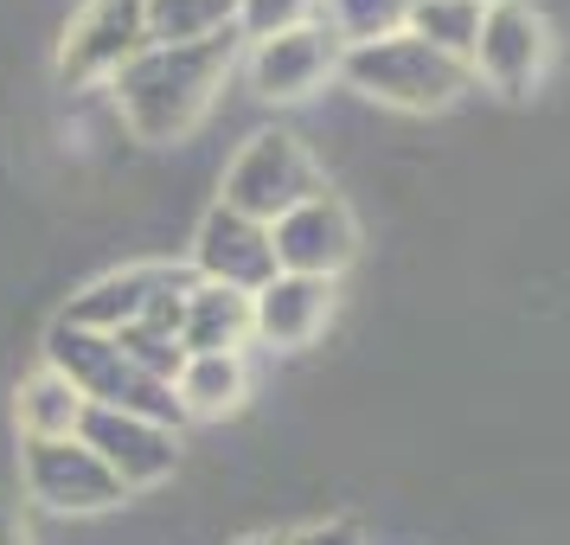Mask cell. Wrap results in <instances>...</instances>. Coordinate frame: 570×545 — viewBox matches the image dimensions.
<instances>
[{"label": "cell", "instance_id": "20", "mask_svg": "<svg viewBox=\"0 0 570 545\" xmlns=\"http://www.w3.org/2000/svg\"><path fill=\"white\" fill-rule=\"evenodd\" d=\"M327 0H237V39L244 46H263L276 32H295V27H314Z\"/></svg>", "mask_w": 570, "mask_h": 545}, {"label": "cell", "instance_id": "2", "mask_svg": "<svg viewBox=\"0 0 570 545\" xmlns=\"http://www.w3.org/2000/svg\"><path fill=\"white\" fill-rule=\"evenodd\" d=\"M340 84L365 104L397 109V116H436L474 84V71L462 58L436 52L430 39L397 32V39H379V46H346L340 52Z\"/></svg>", "mask_w": 570, "mask_h": 545}, {"label": "cell", "instance_id": "8", "mask_svg": "<svg viewBox=\"0 0 570 545\" xmlns=\"http://www.w3.org/2000/svg\"><path fill=\"white\" fill-rule=\"evenodd\" d=\"M186 270H193L199 283L257 295V289L276 276V237H269V225H257V218H244V212L212 199V206L199 212L193 237H186Z\"/></svg>", "mask_w": 570, "mask_h": 545}, {"label": "cell", "instance_id": "12", "mask_svg": "<svg viewBox=\"0 0 570 545\" xmlns=\"http://www.w3.org/2000/svg\"><path fill=\"white\" fill-rule=\"evenodd\" d=\"M186 263H116V270H104V276H90V283L58 309V321H71V328H83V334H122V328H135L141 314L155 309V295L167 283H180Z\"/></svg>", "mask_w": 570, "mask_h": 545}, {"label": "cell", "instance_id": "25", "mask_svg": "<svg viewBox=\"0 0 570 545\" xmlns=\"http://www.w3.org/2000/svg\"><path fill=\"white\" fill-rule=\"evenodd\" d=\"M481 7H500V0H481Z\"/></svg>", "mask_w": 570, "mask_h": 545}, {"label": "cell", "instance_id": "4", "mask_svg": "<svg viewBox=\"0 0 570 545\" xmlns=\"http://www.w3.org/2000/svg\"><path fill=\"white\" fill-rule=\"evenodd\" d=\"M314 193H327V174L295 129H250L218 174V206L244 212L257 225H276L283 212H295Z\"/></svg>", "mask_w": 570, "mask_h": 545}, {"label": "cell", "instance_id": "9", "mask_svg": "<svg viewBox=\"0 0 570 545\" xmlns=\"http://www.w3.org/2000/svg\"><path fill=\"white\" fill-rule=\"evenodd\" d=\"M269 237H276V270H288V276L340 283L353 270V257H360V218H353V206L340 199L334 186L302 199L295 212H283L269 225Z\"/></svg>", "mask_w": 570, "mask_h": 545}, {"label": "cell", "instance_id": "17", "mask_svg": "<svg viewBox=\"0 0 570 545\" xmlns=\"http://www.w3.org/2000/svg\"><path fill=\"white\" fill-rule=\"evenodd\" d=\"M237 32V0H148V46H206Z\"/></svg>", "mask_w": 570, "mask_h": 545}, {"label": "cell", "instance_id": "14", "mask_svg": "<svg viewBox=\"0 0 570 545\" xmlns=\"http://www.w3.org/2000/svg\"><path fill=\"white\" fill-rule=\"evenodd\" d=\"M257 340V321H250V295L237 289H218V283H199L186 289V309H180V347L186 360L199 353H244Z\"/></svg>", "mask_w": 570, "mask_h": 545}, {"label": "cell", "instance_id": "1", "mask_svg": "<svg viewBox=\"0 0 570 545\" xmlns=\"http://www.w3.org/2000/svg\"><path fill=\"white\" fill-rule=\"evenodd\" d=\"M237 32L206 39V46H141V52L109 78V104L122 129L141 148H180L218 104V90L237 71Z\"/></svg>", "mask_w": 570, "mask_h": 545}, {"label": "cell", "instance_id": "23", "mask_svg": "<svg viewBox=\"0 0 570 545\" xmlns=\"http://www.w3.org/2000/svg\"><path fill=\"white\" fill-rule=\"evenodd\" d=\"M0 545H32V526H27L13 494H0Z\"/></svg>", "mask_w": 570, "mask_h": 545}, {"label": "cell", "instance_id": "19", "mask_svg": "<svg viewBox=\"0 0 570 545\" xmlns=\"http://www.w3.org/2000/svg\"><path fill=\"white\" fill-rule=\"evenodd\" d=\"M411 7L416 0H327L321 20L340 46H379V39H397L411 27Z\"/></svg>", "mask_w": 570, "mask_h": 545}, {"label": "cell", "instance_id": "11", "mask_svg": "<svg viewBox=\"0 0 570 545\" xmlns=\"http://www.w3.org/2000/svg\"><path fill=\"white\" fill-rule=\"evenodd\" d=\"M340 46L327 20L314 27H295V32H276L263 46H244V78H250V97L263 104H308L314 90H327L340 78Z\"/></svg>", "mask_w": 570, "mask_h": 545}, {"label": "cell", "instance_id": "18", "mask_svg": "<svg viewBox=\"0 0 570 545\" xmlns=\"http://www.w3.org/2000/svg\"><path fill=\"white\" fill-rule=\"evenodd\" d=\"M481 0H416L411 7V27L404 32H416V39H430L436 52H449V58H474V39H481Z\"/></svg>", "mask_w": 570, "mask_h": 545}, {"label": "cell", "instance_id": "7", "mask_svg": "<svg viewBox=\"0 0 570 545\" xmlns=\"http://www.w3.org/2000/svg\"><path fill=\"white\" fill-rule=\"evenodd\" d=\"M78 442L97 456V463L122 481V494H155L180 475V430L167 424H148V417H129V411H83L78 424Z\"/></svg>", "mask_w": 570, "mask_h": 545}, {"label": "cell", "instance_id": "22", "mask_svg": "<svg viewBox=\"0 0 570 545\" xmlns=\"http://www.w3.org/2000/svg\"><path fill=\"white\" fill-rule=\"evenodd\" d=\"M288 545H365V533L353 519H314V526H295Z\"/></svg>", "mask_w": 570, "mask_h": 545}, {"label": "cell", "instance_id": "15", "mask_svg": "<svg viewBox=\"0 0 570 545\" xmlns=\"http://www.w3.org/2000/svg\"><path fill=\"white\" fill-rule=\"evenodd\" d=\"M174 398H180L186 424H225V417H237L244 398H250V360H244V353H199V360L180 366Z\"/></svg>", "mask_w": 570, "mask_h": 545}, {"label": "cell", "instance_id": "16", "mask_svg": "<svg viewBox=\"0 0 570 545\" xmlns=\"http://www.w3.org/2000/svg\"><path fill=\"white\" fill-rule=\"evenodd\" d=\"M83 391L65 379V372H52V366L39 360L20 379V391H13V424H20V442H65V437H78V424H83Z\"/></svg>", "mask_w": 570, "mask_h": 545}, {"label": "cell", "instance_id": "6", "mask_svg": "<svg viewBox=\"0 0 570 545\" xmlns=\"http://www.w3.org/2000/svg\"><path fill=\"white\" fill-rule=\"evenodd\" d=\"M20 481H27V494L58 519H97V514H116V507L129 500L122 481H116L78 437L27 442V449H20Z\"/></svg>", "mask_w": 570, "mask_h": 545}, {"label": "cell", "instance_id": "3", "mask_svg": "<svg viewBox=\"0 0 570 545\" xmlns=\"http://www.w3.org/2000/svg\"><path fill=\"white\" fill-rule=\"evenodd\" d=\"M39 353H46V366L65 372V379L83 391V405H97V411H129V417H148V424H167V430L186 424L174 386L148 379L109 334H83L71 321H52Z\"/></svg>", "mask_w": 570, "mask_h": 545}, {"label": "cell", "instance_id": "13", "mask_svg": "<svg viewBox=\"0 0 570 545\" xmlns=\"http://www.w3.org/2000/svg\"><path fill=\"white\" fill-rule=\"evenodd\" d=\"M334 302H340L334 283L276 270V276L250 295L257 347H269V353H302V347H314V340L327 334V321H334Z\"/></svg>", "mask_w": 570, "mask_h": 545}, {"label": "cell", "instance_id": "5", "mask_svg": "<svg viewBox=\"0 0 570 545\" xmlns=\"http://www.w3.org/2000/svg\"><path fill=\"white\" fill-rule=\"evenodd\" d=\"M148 46V0H83L58 39L52 71L65 90H109V78Z\"/></svg>", "mask_w": 570, "mask_h": 545}, {"label": "cell", "instance_id": "24", "mask_svg": "<svg viewBox=\"0 0 570 545\" xmlns=\"http://www.w3.org/2000/svg\"><path fill=\"white\" fill-rule=\"evenodd\" d=\"M232 545H288V533H237Z\"/></svg>", "mask_w": 570, "mask_h": 545}, {"label": "cell", "instance_id": "21", "mask_svg": "<svg viewBox=\"0 0 570 545\" xmlns=\"http://www.w3.org/2000/svg\"><path fill=\"white\" fill-rule=\"evenodd\" d=\"M116 347H122L148 379H160V386H174V379H180V366H186V347L174 334H160V328H122Z\"/></svg>", "mask_w": 570, "mask_h": 545}, {"label": "cell", "instance_id": "10", "mask_svg": "<svg viewBox=\"0 0 570 545\" xmlns=\"http://www.w3.org/2000/svg\"><path fill=\"white\" fill-rule=\"evenodd\" d=\"M544 58H551L544 13L532 0H500V7L481 13V39H474L468 71H474V84H488L500 97H525L544 78Z\"/></svg>", "mask_w": 570, "mask_h": 545}]
</instances>
